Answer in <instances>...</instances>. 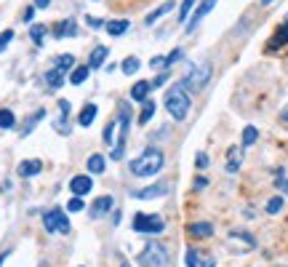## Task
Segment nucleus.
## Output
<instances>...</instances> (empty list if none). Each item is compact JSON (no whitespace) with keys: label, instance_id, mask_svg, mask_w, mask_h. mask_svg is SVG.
Listing matches in <instances>:
<instances>
[{"label":"nucleus","instance_id":"1","mask_svg":"<svg viewBox=\"0 0 288 267\" xmlns=\"http://www.w3.org/2000/svg\"><path fill=\"white\" fill-rule=\"evenodd\" d=\"M165 166V158H163V153L158 147H150V150H144V153L139 155V158H134L131 160V174L134 177H141V179H147V177H155L160 168Z\"/></svg>","mask_w":288,"mask_h":267},{"label":"nucleus","instance_id":"2","mask_svg":"<svg viewBox=\"0 0 288 267\" xmlns=\"http://www.w3.org/2000/svg\"><path fill=\"white\" fill-rule=\"evenodd\" d=\"M165 110L174 120H184L189 115V96H187V88L184 86H176L165 94Z\"/></svg>","mask_w":288,"mask_h":267},{"label":"nucleus","instance_id":"3","mask_svg":"<svg viewBox=\"0 0 288 267\" xmlns=\"http://www.w3.org/2000/svg\"><path fill=\"white\" fill-rule=\"evenodd\" d=\"M139 264L141 267H165L168 264V251L163 243L158 240H150L147 246H144V251L139 254Z\"/></svg>","mask_w":288,"mask_h":267},{"label":"nucleus","instance_id":"4","mask_svg":"<svg viewBox=\"0 0 288 267\" xmlns=\"http://www.w3.org/2000/svg\"><path fill=\"white\" fill-rule=\"evenodd\" d=\"M134 230L141 235H158L165 230V222L158 214H136L134 216Z\"/></svg>","mask_w":288,"mask_h":267},{"label":"nucleus","instance_id":"5","mask_svg":"<svg viewBox=\"0 0 288 267\" xmlns=\"http://www.w3.org/2000/svg\"><path fill=\"white\" fill-rule=\"evenodd\" d=\"M43 225L48 233H59V235H67L69 233V219L62 208H51V211L43 214Z\"/></svg>","mask_w":288,"mask_h":267},{"label":"nucleus","instance_id":"6","mask_svg":"<svg viewBox=\"0 0 288 267\" xmlns=\"http://www.w3.org/2000/svg\"><path fill=\"white\" fill-rule=\"evenodd\" d=\"M208 78H211V64H198V67L189 69V75L182 80V86L189 88V91H200L208 83Z\"/></svg>","mask_w":288,"mask_h":267},{"label":"nucleus","instance_id":"7","mask_svg":"<svg viewBox=\"0 0 288 267\" xmlns=\"http://www.w3.org/2000/svg\"><path fill=\"white\" fill-rule=\"evenodd\" d=\"M216 6V0H200V6L195 8V14H189V21H187V32H192L203 19H206L211 14V8Z\"/></svg>","mask_w":288,"mask_h":267},{"label":"nucleus","instance_id":"8","mask_svg":"<svg viewBox=\"0 0 288 267\" xmlns=\"http://www.w3.org/2000/svg\"><path fill=\"white\" fill-rule=\"evenodd\" d=\"M69 190H72V195H88L91 190H93V179L88 177V174H78V177H72L69 179Z\"/></svg>","mask_w":288,"mask_h":267},{"label":"nucleus","instance_id":"9","mask_svg":"<svg viewBox=\"0 0 288 267\" xmlns=\"http://www.w3.org/2000/svg\"><path fill=\"white\" fill-rule=\"evenodd\" d=\"M165 192H168L165 184H152V187H144V190L134 192V198H139V201H152V198H163Z\"/></svg>","mask_w":288,"mask_h":267},{"label":"nucleus","instance_id":"10","mask_svg":"<svg viewBox=\"0 0 288 267\" xmlns=\"http://www.w3.org/2000/svg\"><path fill=\"white\" fill-rule=\"evenodd\" d=\"M240 163H243V147H232L230 150V158H227L224 171L227 174H237L240 171Z\"/></svg>","mask_w":288,"mask_h":267},{"label":"nucleus","instance_id":"11","mask_svg":"<svg viewBox=\"0 0 288 267\" xmlns=\"http://www.w3.org/2000/svg\"><path fill=\"white\" fill-rule=\"evenodd\" d=\"M54 35H56V38H67V35L72 38V35H78V21L75 19H64L62 25L54 27Z\"/></svg>","mask_w":288,"mask_h":267},{"label":"nucleus","instance_id":"12","mask_svg":"<svg viewBox=\"0 0 288 267\" xmlns=\"http://www.w3.org/2000/svg\"><path fill=\"white\" fill-rule=\"evenodd\" d=\"M107 54H110V48H107V45H96V48L91 51V56H88V67H91V69H99V67L104 64V59H107Z\"/></svg>","mask_w":288,"mask_h":267},{"label":"nucleus","instance_id":"13","mask_svg":"<svg viewBox=\"0 0 288 267\" xmlns=\"http://www.w3.org/2000/svg\"><path fill=\"white\" fill-rule=\"evenodd\" d=\"M40 171H43L40 160H21L19 163V177H38Z\"/></svg>","mask_w":288,"mask_h":267},{"label":"nucleus","instance_id":"14","mask_svg":"<svg viewBox=\"0 0 288 267\" xmlns=\"http://www.w3.org/2000/svg\"><path fill=\"white\" fill-rule=\"evenodd\" d=\"M174 8V0H165V3L163 6H158V8H155V11H150V14H147V19H144V25H147V27H152L155 25V21H158L160 16H165L168 14V11H171Z\"/></svg>","mask_w":288,"mask_h":267},{"label":"nucleus","instance_id":"15","mask_svg":"<svg viewBox=\"0 0 288 267\" xmlns=\"http://www.w3.org/2000/svg\"><path fill=\"white\" fill-rule=\"evenodd\" d=\"M88 72H91V67H88V64L72 67V69H69V83H72V86H80V83H86V80H88Z\"/></svg>","mask_w":288,"mask_h":267},{"label":"nucleus","instance_id":"16","mask_svg":"<svg viewBox=\"0 0 288 267\" xmlns=\"http://www.w3.org/2000/svg\"><path fill=\"white\" fill-rule=\"evenodd\" d=\"M112 208V198L110 195H102V198H96L93 206H91V216H104L107 211Z\"/></svg>","mask_w":288,"mask_h":267},{"label":"nucleus","instance_id":"17","mask_svg":"<svg viewBox=\"0 0 288 267\" xmlns=\"http://www.w3.org/2000/svg\"><path fill=\"white\" fill-rule=\"evenodd\" d=\"M189 235L192 238H211L213 235V225H208V222H192L189 225Z\"/></svg>","mask_w":288,"mask_h":267},{"label":"nucleus","instance_id":"18","mask_svg":"<svg viewBox=\"0 0 288 267\" xmlns=\"http://www.w3.org/2000/svg\"><path fill=\"white\" fill-rule=\"evenodd\" d=\"M96 104H86V107L80 110V115H78V126H83V129H88V126L93 123V118H96Z\"/></svg>","mask_w":288,"mask_h":267},{"label":"nucleus","instance_id":"19","mask_svg":"<svg viewBox=\"0 0 288 267\" xmlns=\"http://www.w3.org/2000/svg\"><path fill=\"white\" fill-rule=\"evenodd\" d=\"M150 91H152V83H150V80H141V83H136L134 88H131V99H134V102H144L150 96Z\"/></svg>","mask_w":288,"mask_h":267},{"label":"nucleus","instance_id":"20","mask_svg":"<svg viewBox=\"0 0 288 267\" xmlns=\"http://www.w3.org/2000/svg\"><path fill=\"white\" fill-rule=\"evenodd\" d=\"M107 32L112 35V38H117V35H123V32H128V19H115V21H107Z\"/></svg>","mask_w":288,"mask_h":267},{"label":"nucleus","instance_id":"21","mask_svg":"<svg viewBox=\"0 0 288 267\" xmlns=\"http://www.w3.org/2000/svg\"><path fill=\"white\" fill-rule=\"evenodd\" d=\"M88 171L91 174H104V166H107V158L104 155H99V153H93L91 158H88Z\"/></svg>","mask_w":288,"mask_h":267},{"label":"nucleus","instance_id":"22","mask_svg":"<svg viewBox=\"0 0 288 267\" xmlns=\"http://www.w3.org/2000/svg\"><path fill=\"white\" fill-rule=\"evenodd\" d=\"M45 83H48V88H62L64 86V72H59L56 67L48 69V72H45Z\"/></svg>","mask_w":288,"mask_h":267},{"label":"nucleus","instance_id":"23","mask_svg":"<svg viewBox=\"0 0 288 267\" xmlns=\"http://www.w3.org/2000/svg\"><path fill=\"white\" fill-rule=\"evenodd\" d=\"M54 67L59 69V72H69V69L75 67V56H72V54H59Z\"/></svg>","mask_w":288,"mask_h":267},{"label":"nucleus","instance_id":"24","mask_svg":"<svg viewBox=\"0 0 288 267\" xmlns=\"http://www.w3.org/2000/svg\"><path fill=\"white\" fill-rule=\"evenodd\" d=\"M141 104H144V107H141V112H139V123L144 126V123H150V118L155 115V104H158V102H152V99H144Z\"/></svg>","mask_w":288,"mask_h":267},{"label":"nucleus","instance_id":"25","mask_svg":"<svg viewBox=\"0 0 288 267\" xmlns=\"http://www.w3.org/2000/svg\"><path fill=\"white\" fill-rule=\"evenodd\" d=\"M285 43H288V25H283V27L275 30V35H272V48H280V45H285Z\"/></svg>","mask_w":288,"mask_h":267},{"label":"nucleus","instance_id":"26","mask_svg":"<svg viewBox=\"0 0 288 267\" xmlns=\"http://www.w3.org/2000/svg\"><path fill=\"white\" fill-rule=\"evenodd\" d=\"M259 139V131H256V126H246L243 129V136H240V142H243V147H251Z\"/></svg>","mask_w":288,"mask_h":267},{"label":"nucleus","instance_id":"27","mask_svg":"<svg viewBox=\"0 0 288 267\" xmlns=\"http://www.w3.org/2000/svg\"><path fill=\"white\" fill-rule=\"evenodd\" d=\"M139 67H141V62L136 59V56H126V59H123V72L126 75H136Z\"/></svg>","mask_w":288,"mask_h":267},{"label":"nucleus","instance_id":"28","mask_svg":"<svg viewBox=\"0 0 288 267\" xmlns=\"http://www.w3.org/2000/svg\"><path fill=\"white\" fill-rule=\"evenodd\" d=\"M16 126V115L11 110H0V129H14Z\"/></svg>","mask_w":288,"mask_h":267},{"label":"nucleus","instance_id":"29","mask_svg":"<svg viewBox=\"0 0 288 267\" xmlns=\"http://www.w3.org/2000/svg\"><path fill=\"white\" fill-rule=\"evenodd\" d=\"M30 38L35 40V45H40L43 38H45V25H32L30 27Z\"/></svg>","mask_w":288,"mask_h":267},{"label":"nucleus","instance_id":"30","mask_svg":"<svg viewBox=\"0 0 288 267\" xmlns=\"http://www.w3.org/2000/svg\"><path fill=\"white\" fill-rule=\"evenodd\" d=\"M198 0H182V6H179V19H182V25H184V19H189L192 14V6H195Z\"/></svg>","mask_w":288,"mask_h":267},{"label":"nucleus","instance_id":"31","mask_svg":"<svg viewBox=\"0 0 288 267\" xmlns=\"http://www.w3.org/2000/svg\"><path fill=\"white\" fill-rule=\"evenodd\" d=\"M11 40H14V30H3V32H0V54L6 51V45H8Z\"/></svg>","mask_w":288,"mask_h":267},{"label":"nucleus","instance_id":"32","mask_svg":"<svg viewBox=\"0 0 288 267\" xmlns=\"http://www.w3.org/2000/svg\"><path fill=\"white\" fill-rule=\"evenodd\" d=\"M283 208V198H278V195H275V198H270V203H267V214H278Z\"/></svg>","mask_w":288,"mask_h":267},{"label":"nucleus","instance_id":"33","mask_svg":"<svg viewBox=\"0 0 288 267\" xmlns=\"http://www.w3.org/2000/svg\"><path fill=\"white\" fill-rule=\"evenodd\" d=\"M40 118H43V110H38V112H35V115H32V118L27 120V126H24V131H21V134H24V136H27V134L32 131V126H35V123H38Z\"/></svg>","mask_w":288,"mask_h":267},{"label":"nucleus","instance_id":"34","mask_svg":"<svg viewBox=\"0 0 288 267\" xmlns=\"http://www.w3.org/2000/svg\"><path fill=\"white\" fill-rule=\"evenodd\" d=\"M67 211H83V198L80 195H75V198L67 203Z\"/></svg>","mask_w":288,"mask_h":267},{"label":"nucleus","instance_id":"35","mask_svg":"<svg viewBox=\"0 0 288 267\" xmlns=\"http://www.w3.org/2000/svg\"><path fill=\"white\" fill-rule=\"evenodd\" d=\"M86 25H88L91 30H102V27H104V21H102V19H96V16H86Z\"/></svg>","mask_w":288,"mask_h":267},{"label":"nucleus","instance_id":"36","mask_svg":"<svg viewBox=\"0 0 288 267\" xmlns=\"http://www.w3.org/2000/svg\"><path fill=\"white\" fill-rule=\"evenodd\" d=\"M195 166L203 171V168H208V155L206 153H198V158H195Z\"/></svg>","mask_w":288,"mask_h":267},{"label":"nucleus","instance_id":"37","mask_svg":"<svg viewBox=\"0 0 288 267\" xmlns=\"http://www.w3.org/2000/svg\"><path fill=\"white\" fill-rule=\"evenodd\" d=\"M198 254L200 251H195V249L187 251V267H198Z\"/></svg>","mask_w":288,"mask_h":267},{"label":"nucleus","instance_id":"38","mask_svg":"<svg viewBox=\"0 0 288 267\" xmlns=\"http://www.w3.org/2000/svg\"><path fill=\"white\" fill-rule=\"evenodd\" d=\"M176 59H182V51H179V48H176V51H171V54L165 56V67H171Z\"/></svg>","mask_w":288,"mask_h":267},{"label":"nucleus","instance_id":"39","mask_svg":"<svg viewBox=\"0 0 288 267\" xmlns=\"http://www.w3.org/2000/svg\"><path fill=\"white\" fill-rule=\"evenodd\" d=\"M115 126H117V123H110V126L104 129V142H107V144H110V142H112V136H115Z\"/></svg>","mask_w":288,"mask_h":267},{"label":"nucleus","instance_id":"40","mask_svg":"<svg viewBox=\"0 0 288 267\" xmlns=\"http://www.w3.org/2000/svg\"><path fill=\"white\" fill-rule=\"evenodd\" d=\"M278 187H280L283 192H288V179L283 177V168H278Z\"/></svg>","mask_w":288,"mask_h":267},{"label":"nucleus","instance_id":"41","mask_svg":"<svg viewBox=\"0 0 288 267\" xmlns=\"http://www.w3.org/2000/svg\"><path fill=\"white\" fill-rule=\"evenodd\" d=\"M32 16H35V6H27V8H24V14H21V21H27V25H30Z\"/></svg>","mask_w":288,"mask_h":267},{"label":"nucleus","instance_id":"42","mask_svg":"<svg viewBox=\"0 0 288 267\" xmlns=\"http://www.w3.org/2000/svg\"><path fill=\"white\" fill-rule=\"evenodd\" d=\"M123 153H126V144H115V150H112V160H120V158H123Z\"/></svg>","mask_w":288,"mask_h":267},{"label":"nucleus","instance_id":"43","mask_svg":"<svg viewBox=\"0 0 288 267\" xmlns=\"http://www.w3.org/2000/svg\"><path fill=\"white\" fill-rule=\"evenodd\" d=\"M150 67H155V69H160V67H165V56H155V59L150 62ZM168 69V67H165Z\"/></svg>","mask_w":288,"mask_h":267},{"label":"nucleus","instance_id":"44","mask_svg":"<svg viewBox=\"0 0 288 267\" xmlns=\"http://www.w3.org/2000/svg\"><path fill=\"white\" fill-rule=\"evenodd\" d=\"M165 80H168V72L158 75V78H155V80H152V88H163V83H165Z\"/></svg>","mask_w":288,"mask_h":267},{"label":"nucleus","instance_id":"45","mask_svg":"<svg viewBox=\"0 0 288 267\" xmlns=\"http://www.w3.org/2000/svg\"><path fill=\"white\" fill-rule=\"evenodd\" d=\"M32 6H35V8H48V6H51V0H35Z\"/></svg>","mask_w":288,"mask_h":267},{"label":"nucleus","instance_id":"46","mask_svg":"<svg viewBox=\"0 0 288 267\" xmlns=\"http://www.w3.org/2000/svg\"><path fill=\"white\" fill-rule=\"evenodd\" d=\"M206 184H208V179H203V177H198V179H195V187H198V190H203Z\"/></svg>","mask_w":288,"mask_h":267},{"label":"nucleus","instance_id":"47","mask_svg":"<svg viewBox=\"0 0 288 267\" xmlns=\"http://www.w3.org/2000/svg\"><path fill=\"white\" fill-rule=\"evenodd\" d=\"M280 118H283V120L288 123V107H283V112H280Z\"/></svg>","mask_w":288,"mask_h":267},{"label":"nucleus","instance_id":"48","mask_svg":"<svg viewBox=\"0 0 288 267\" xmlns=\"http://www.w3.org/2000/svg\"><path fill=\"white\" fill-rule=\"evenodd\" d=\"M272 3H278V0H261V6H272Z\"/></svg>","mask_w":288,"mask_h":267},{"label":"nucleus","instance_id":"49","mask_svg":"<svg viewBox=\"0 0 288 267\" xmlns=\"http://www.w3.org/2000/svg\"><path fill=\"white\" fill-rule=\"evenodd\" d=\"M120 267H131V264H128V262H120Z\"/></svg>","mask_w":288,"mask_h":267},{"label":"nucleus","instance_id":"50","mask_svg":"<svg viewBox=\"0 0 288 267\" xmlns=\"http://www.w3.org/2000/svg\"><path fill=\"white\" fill-rule=\"evenodd\" d=\"M285 25H288V14H285Z\"/></svg>","mask_w":288,"mask_h":267}]
</instances>
